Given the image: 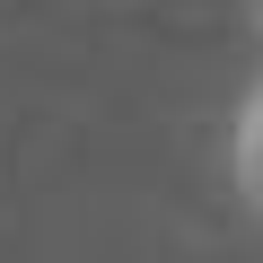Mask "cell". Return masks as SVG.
Listing matches in <instances>:
<instances>
[{"label": "cell", "instance_id": "cell-1", "mask_svg": "<svg viewBox=\"0 0 263 263\" xmlns=\"http://www.w3.org/2000/svg\"><path fill=\"white\" fill-rule=\"evenodd\" d=\"M228 184H237V202L263 219V70L246 79V97H237V114H228Z\"/></svg>", "mask_w": 263, "mask_h": 263}, {"label": "cell", "instance_id": "cell-2", "mask_svg": "<svg viewBox=\"0 0 263 263\" xmlns=\"http://www.w3.org/2000/svg\"><path fill=\"white\" fill-rule=\"evenodd\" d=\"M246 18H254V35H263V0H246Z\"/></svg>", "mask_w": 263, "mask_h": 263}]
</instances>
